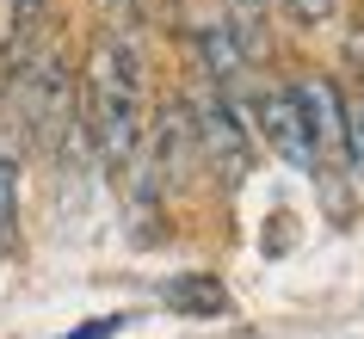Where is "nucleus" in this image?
<instances>
[{
  "instance_id": "1",
  "label": "nucleus",
  "mask_w": 364,
  "mask_h": 339,
  "mask_svg": "<svg viewBox=\"0 0 364 339\" xmlns=\"http://www.w3.org/2000/svg\"><path fill=\"white\" fill-rule=\"evenodd\" d=\"M80 117L105 167H130L142 154V130H149V68H142V38H136L130 13L99 31L87 75H80Z\"/></svg>"
},
{
  "instance_id": "2",
  "label": "nucleus",
  "mask_w": 364,
  "mask_h": 339,
  "mask_svg": "<svg viewBox=\"0 0 364 339\" xmlns=\"http://www.w3.org/2000/svg\"><path fill=\"white\" fill-rule=\"evenodd\" d=\"M253 99L247 93H223L210 80L192 75V99H186V124H192V149L198 167H210L223 185H241L253 167Z\"/></svg>"
},
{
  "instance_id": "3",
  "label": "nucleus",
  "mask_w": 364,
  "mask_h": 339,
  "mask_svg": "<svg viewBox=\"0 0 364 339\" xmlns=\"http://www.w3.org/2000/svg\"><path fill=\"white\" fill-rule=\"evenodd\" d=\"M253 130L266 136L272 149H278V161H290V167H315V142H309V124H303V105H296V93L290 87H272V93H259L247 105Z\"/></svg>"
},
{
  "instance_id": "4",
  "label": "nucleus",
  "mask_w": 364,
  "mask_h": 339,
  "mask_svg": "<svg viewBox=\"0 0 364 339\" xmlns=\"http://www.w3.org/2000/svg\"><path fill=\"white\" fill-rule=\"evenodd\" d=\"M296 105H303V124H309V142H315V161H327V154H346V99L333 80L321 75H303L296 87Z\"/></svg>"
},
{
  "instance_id": "5",
  "label": "nucleus",
  "mask_w": 364,
  "mask_h": 339,
  "mask_svg": "<svg viewBox=\"0 0 364 339\" xmlns=\"http://www.w3.org/2000/svg\"><path fill=\"white\" fill-rule=\"evenodd\" d=\"M266 6L272 0H229V31H235V43H241L247 62L266 56Z\"/></svg>"
},
{
  "instance_id": "6",
  "label": "nucleus",
  "mask_w": 364,
  "mask_h": 339,
  "mask_svg": "<svg viewBox=\"0 0 364 339\" xmlns=\"http://www.w3.org/2000/svg\"><path fill=\"white\" fill-rule=\"evenodd\" d=\"M167 302L186 308V315H223V308H229V290H223L216 278H173Z\"/></svg>"
},
{
  "instance_id": "7",
  "label": "nucleus",
  "mask_w": 364,
  "mask_h": 339,
  "mask_svg": "<svg viewBox=\"0 0 364 339\" xmlns=\"http://www.w3.org/2000/svg\"><path fill=\"white\" fill-rule=\"evenodd\" d=\"M19 235V161L0 149V253Z\"/></svg>"
},
{
  "instance_id": "8",
  "label": "nucleus",
  "mask_w": 364,
  "mask_h": 339,
  "mask_svg": "<svg viewBox=\"0 0 364 339\" xmlns=\"http://www.w3.org/2000/svg\"><path fill=\"white\" fill-rule=\"evenodd\" d=\"M43 13H50V0H13V62L25 56V43L38 38Z\"/></svg>"
},
{
  "instance_id": "9",
  "label": "nucleus",
  "mask_w": 364,
  "mask_h": 339,
  "mask_svg": "<svg viewBox=\"0 0 364 339\" xmlns=\"http://www.w3.org/2000/svg\"><path fill=\"white\" fill-rule=\"evenodd\" d=\"M278 6H284L303 31H321V25H333V13H340V0H278Z\"/></svg>"
},
{
  "instance_id": "10",
  "label": "nucleus",
  "mask_w": 364,
  "mask_h": 339,
  "mask_svg": "<svg viewBox=\"0 0 364 339\" xmlns=\"http://www.w3.org/2000/svg\"><path fill=\"white\" fill-rule=\"evenodd\" d=\"M117 327H124V315H105V321H87V327H75V333H62V339H112Z\"/></svg>"
}]
</instances>
